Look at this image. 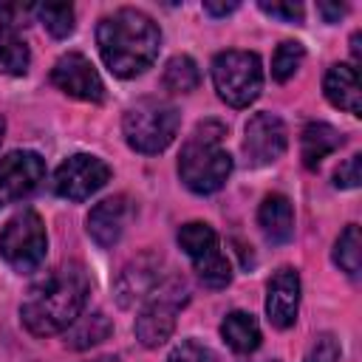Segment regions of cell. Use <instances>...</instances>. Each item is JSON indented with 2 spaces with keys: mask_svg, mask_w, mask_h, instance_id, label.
Here are the masks:
<instances>
[{
  "mask_svg": "<svg viewBox=\"0 0 362 362\" xmlns=\"http://www.w3.org/2000/svg\"><path fill=\"white\" fill-rule=\"evenodd\" d=\"M88 294H90V280L85 269L79 263H65L28 288L20 305L23 325L37 337L59 334L82 314Z\"/></svg>",
  "mask_w": 362,
  "mask_h": 362,
  "instance_id": "obj_1",
  "label": "cell"
},
{
  "mask_svg": "<svg viewBox=\"0 0 362 362\" xmlns=\"http://www.w3.org/2000/svg\"><path fill=\"white\" fill-rule=\"evenodd\" d=\"M96 45L107 71L122 79H130L144 74L156 62L161 31L150 14L139 8H119L99 20Z\"/></svg>",
  "mask_w": 362,
  "mask_h": 362,
  "instance_id": "obj_2",
  "label": "cell"
},
{
  "mask_svg": "<svg viewBox=\"0 0 362 362\" xmlns=\"http://www.w3.org/2000/svg\"><path fill=\"white\" fill-rule=\"evenodd\" d=\"M223 124L218 122H201L192 136L184 141L178 156V175L187 189L198 195L218 192L229 173H232V156L223 150Z\"/></svg>",
  "mask_w": 362,
  "mask_h": 362,
  "instance_id": "obj_3",
  "label": "cell"
},
{
  "mask_svg": "<svg viewBox=\"0 0 362 362\" xmlns=\"http://www.w3.org/2000/svg\"><path fill=\"white\" fill-rule=\"evenodd\" d=\"M178 124H181V113L173 102L158 99V96H144L124 110L122 133H124V141L136 153L153 156L173 144Z\"/></svg>",
  "mask_w": 362,
  "mask_h": 362,
  "instance_id": "obj_4",
  "label": "cell"
},
{
  "mask_svg": "<svg viewBox=\"0 0 362 362\" xmlns=\"http://www.w3.org/2000/svg\"><path fill=\"white\" fill-rule=\"evenodd\" d=\"M187 300H189V286L184 277H170L158 283L147 294L144 308L136 317V325H133L136 339L144 348H158L161 342H167L170 334L175 331V317L187 305Z\"/></svg>",
  "mask_w": 362,
  "mask_h": 362,
  "instance_id": "obj_5",
  "label": "cell"
},
{
  "mask_svg": "<svg viewBox=\"0 0 362 362\" xmlns=\"http://www.w3.org/2000/svg\"><path fill=\"white\" fill-rule=\"evenodd\" d=\"M48 252L45 223L34 209H23L0 229V257L20 274H31L42 266Z\"/></svg>",
  "mask_w": 362,
  "mask_h": 362,
  "instance_id": "obj_6",
  "label": "cell"
},
{
  "mask_svg": "<svg viewBox=\"0 0 362 362\" xmlns=\"http://www.w3.org/2000/svg\"><path fill=\"white\" fill-rule=\"evenodd\" d=\"M212 82L218 96L232 107H246L260 96L263 65L252 51H221L212 59Z\"/></svg>",
  "mask_w": 362,
  "mask_h": 362,
  "instance_id": "obj_7",
  "label": "cell"
},
{
  "mask_svg": "<svg viewBox=\"0 0 362 362\" xmlns=\"http://www.w3.org/2000/svg\"><path fill=\"white\" fill-rule=\"evenodd\" d=\"M178 243L187 252V257L192 260L195 274L201 277V283L206 288H223L232 280V266L226 260V255L221 252V240L215 235V229L204 221H189L178 229Z\"/></svg>",
  "mask_w": 362,
  "mask_h": 362,
  "instance_id": "obj_8",
  "label": "cell"
},
{
  "mask_svg": "<svg viewBox=\"0 0 362 362\" xmlns=\"http://www.w3.org/2000/svg\"><path fill=\"white\" fill-rule=\"evenodd\" d=\"M107 178H110V167L99 156L74 153L57 167L54 189H57V195H62L68 201H85L96 189H102L107 184Z\"/></svg>",
  "mask_w": 362,
  "mask_h": 362,
  "instance_id": "obj_9",
  "label": "cell"
},
{
  "mask_svg": "<svg viewBox=\"0 0 362 362\" xmlns=\"http://www.w3.org/2000/svg\"><path fill=\"white\" fill-rule=\"evenodd\" d=\"M45 178V161L34 150H14L0 158V206L28 198Z\"/></svg>",
  "mask_w": 362,
  "mask_h": 362,
  "instance_id": "obj_10",
  "label": "cell"
},
{
  "mask_svg": "<svg viewBox=\"0 0 362 362\" xmlns=\"http://www.w3.org/2000/svg\"><path fill=\"white\" fill-rule=\"evenodd\" d=\"M51 82L74 96V99H82V102H102L105 99V85L96 74V68L90 65V59L79 51H71V54H62L54 68H51Z\"/></svg>",
  "mask_w": 362,
  "mask_h": 362,
  "instance_id": "obj_11",
  "label": "cell"
},
{
  "mask_svg": "<svg viewBox=\"0 0 362 362\" xmlns=\"http://www.w3.org/2000/svg\"><path fill=\"white\" fill-rule=\"evenodd\" d=\"M286 153V124L274 113H255L246 122L243 156L252 167H266Z\"/></svg>",
  "mask_w": 362,
  "mask_h": 362,
  "instance_id": "obj_12",
  "label": "cell"
},
{
  "mask_svg": "<svg viewBox=\"0 0 362 362\" xmlns=\"http://www.w3.org/2000/svg\"><path fill=\"white\" fill-rule=\"evenodd\" d=\"M300 308V274L283 266L266 283V317L274 328H291Z\"/></svg>",
  "mask_w": 362,
  "mask_h": 362,
  "instance_id": "obj_13",
  "label": "cell"
},
{
  "mask_svg": "<svg viewBox=\"0 0 362 362\" xmlns=\"http://www.w3.org/2000/svg\"><path fill=\"white\" fill-rule=\"evenodd\" d=\"M130 215H133V204L127 195L105 198L88 212V235L93 238V243L99 249H110L124 235Z\"/></svg>",
  "mask_w": 362,
  "mask_h": 362,
  "instance_id": "obj_14",
  "label": "cell"
},
{
  "mask_svg": "<svg viewBox=\"0 0 362 362\" xmlns=\"http://www.w3.org/2000/svg\"><path fill=\"white\" fill-rule=\"evenodd\" d=\"M161 283V257L156 255H141L136 260H130L119 280H116V300L119 305H133L147 300V294Z\"/></svg>",
  "mask_w": 362,
  "mask_h": 362,
  "instance_id": "obj_15",
  "label": "cell"
},
{
  "mask_svg": "<svg viewBox=\"0 0 362 362\" xmlns=\"http://www.w3.org/2000/svg\"><path fill=\"white\" fill-rule=\"evenodd\" d=\"M322 90H325V99L351 113V116H362V90H359V74L354 65H331L325 79H322Z\"/></svg>",
  "mask_w": 362,
  "mask_h": 362,
  "instance_id": "obj_16",
  "label": "cell"
},
{
  "mask_svg": "<svg viewBox=\"0 0 362 362\" xmlns=\"http://www.w3.org/2000/svg\"><path fill=\"white\" fill-rule=\"evenodd\" d=\"M257 223L266 235V240L272 243H286L294 235V209L291 201L280 192H272L263 198L260 209H257Z\"/></svg>",
  "mask_w": 362,
  "mask_h": 362,
  "instance_id": "obj_17",
  "label": "cell"
},
{
  "mask_svg": "<svg viewBox=\"0 0 362 362\" xmlns=\"http://www.w3.org/2000/svg\"><path fill=\"white\" fill-rule=\"evenodd\" d=\"M342 133L325 122H311L305 124L303 130V139H300V153H303V164L308 170H314L322 158H328L339 144H342Z\"/></svg>",
  "mask_w": 362,
  "mask_h": 362,
  "instance_id": "obj_18",
  "label": "cell"
},
{
  "mask_svg": "<svg viewBox=\"0 0 362 362\" xmlns=\"http://www.w3.org/2000/svg\"><path fill=\"white\" fill-rule=\"evenodd\" d=\"M113 325L110 320L102 314V311H93V314H79L68 328H65V345L74 348V351H85L90 345H99L110 337Z\"/></svg>",
  "mask_w": 362,
  "mask_h": 362,
  "instance_id": "obj_19",
  "label": "cell"
},
{
  "mask_svg": "<svg viewBox=\"0 0 362 362\" xmlns=\"http://www.w3.org/2000/svg\"><path fill=\"white\" fill-rule=\"evenodd\" d=\"M221 337L223 342L238 351V354H252L257 345H260V325L252 314L246 311H232L223 317L221 322Z\"/></svg>",
  "mask_w": 362,
  "mask_h": 362,
  "instance_id": "obj_20",
  "label": "cell"
},
{
  "mask_svg": "<svg viewBox=\"0 0 362 362\" xmlns=\"http://www.w3.org/2000/svg\"><path fill=\"white\" fill-rule=\"evenodd\" d=\"M28 62H31V54L25 40L11 25H0V74L23 76L28 71Z\"/></svg>",
  "mask_w": 362,
  "mask_h": 362,
  "instance_id": "obj_21",
  "label": "cell"
},
{
  "mask_svg": "<svg viewBox=\"0 0 362 362\" xmlns=\"http://www.w3.org/2000/svg\"><path fill=\"white\" fill-rule=\"evenodd\" d=\"M334 263H337L351 280L359 277V266H362V238H359V226H356V223H348V226L342 229V235L337 238V243H334Z\"/></svg>",
  "mask_w": 362,
  "mask_h": 362,
  "instance_id": "obj_22",
  "label": "cell"
},
{
  "mask_svg": "<svg viewBox=\"0 0 362 362\" xmlns=\"http://www.w3.org/2000/svg\"><path fill=\"white\" fill-rule=\"evenodd\" d=\"M201 82V74H198V65L192 57L187 54H178L167 62L164 68V76H161V85L170 90V93H189L195 90Z\"/></svg>",
  "mask_w": 362,
  "mask_h": 362,
  "instance_id": "obj_23",
  "label": "cell"
},
{
  "mask_svg": "<svg viewBox=\"0 0 362 362\" xmlns=\"http://www.w3.org/2000/svg\"><path fill=\"white\" fill-rule=\"evenodd\" d=\"M34 11H37L40 23L48 28V34L57 37V40L68 37L74 31V25H76L74 6H68V3H45V6H37Z\"/></svg>",
  "mask_w": 362,
  "mask_h": 362,
  "instance_id": "obj_24",
  "label": "cell"
},
{
  "mask_svg": "<svg viewBox=\"0 0 362 362\" xmlns=\"http://www.w3.org/2000/svg\"><path fill=\"white\" fill-rule=\"evenodd\" d=\"M303 59H305V48L300 42H294V40L280 42L277 51H274V57H272V76L277 82H288L300 71Z\"/></svg>",
  "mask_w": 362,
  "mask_h": 362,
  "instance_id": "obj_25",
  "label": "cell"
},
{
  "mask_svg": "<svg viewBox=\"0 0 362 362\" xmlns=\"http://www.w3.org/2000/svg\"><path fill=\"white\" fill-rule=\"evenodd\" d=\"M359 164H362V156H359V153L351 156L348 161H342L339 170L334 173V187H339V189H354V187H359V181H362Z\"/></svg>",
  "mask_w": 362,
  "mask_h": 362,
  "instance_id": "obj_26",
  "label": "cell"
},
{
  "mask_svg": "<svg viewBox=\"0 0 362 362\" xmlns=\"http://www.w3.org/2000/svg\"><path fill=\"white\" fill-rule=\"evenodd\" d=\"M337 359H339V345H337V339H334L331 334H322V337H317V342L311 345V351L305 354L303 362H337Z\"/></svg>",
  "mask_w": 362,
  "mask_h": 362,
  "instance_id": "obj_27",
  "label": "cell"
},
{
  "mask_svg": "<svg viewBox=\"0 0 362 362\" xmlns=\"http://www.w3.org/2000/svg\"><path fill=\"white\" fill-rule=\"evenodd\" d=\"M260 11L269 17H277L283 23H303V6L300 3H269L260 0Z\"/></svg>",
  "mask_w": 362,
  "mask_h": 362,
  "instance_id": "obj_28",
  "label": "cell"
},
{
  "mask_svg": "<svg viewBox=\"0 0 362 362\" xmlns=\"http://www.w3.org/2000/svg\"><path fill=\"white\" fill-rule=\"evenodd\" d=\"M167 362H209V354L195 339H184L181 345H175Z\"/></svg>",
  "mask_w": 362,
  "mask_h": 362,
  "instance_id": "obj_29",
  "label": "cell"
},
{
  "mask_svg": "<svg viewBox=\"0 0 362 362\" xmlns=\"http://www.w3.org/2000/svg\"><path fill=\"white\" fill-rule=\"evenodd\" d=\"M238 8V3L232 0V3H204V11L206 14H212V17H223V14H229V11H235Z\"/></svg>",
  "mask_w": 362,
  "mask_h": 362,
  "instance_id": "obj_30",
  "label": "cell"
},
{
  "mask_svg": "<svg viewBox=\"0 0 362 362\" xmlns=\"http://www.w3.org/2000/svg\"><path fill=\"white\" fill-rule=\"evenodd\" d=\"M317 11L328 20V23H337L342 14H345V6H328V3H317Z\"/></svg>",
  "mask_w": 362,
  "mask_h": 362,
  "instance_id": "obj_31",
  "label": "cell"
},
{
  "mask_svg": "<svg viewBox=\"0 0 362 362\" xmlns=\"http://www.w3.org/2000/svg\"><path fill=\"white\" fill-rule=\"evenodd\" d=\"M351 51H354V62H359V34L351 37Z\"/></svg>",
  "mask_w": 362,
  "mask_h": 362,
  "instance_id": "obj_32",
  "label": "cell"
},
{
  "mask_svg": "<svg viewBox=\"0 0 362 362\" xmlns=\"http://www.w3.org/2000/svg\"><path fill=\"white\" fill-rule=\"evenodd\" d=\"M93 362H119L116 356H99V359H93Z\"/></svg>",
  "mask_w": 362,
  "mask_h": 362,
  "instance_id": "obj_33",
  "label": "cell"
},
{
  "mask_svg": "<svg viewBox=\"0 0 362 362\" xmlns=\"http://www.w3.org/2000/svg\"><path fill=\"white\" fill-rule=\"evenodd\" d=\"M3 133H6V122H3V116H0V141H3Z\"/></svg>",
  "mask_w": 362,
  "mask_h": 362,
  "instance_id": "obj_34",
  "label": "cell"
},
{
  "mask_svg": "<svg viewBox=\"0 0 362 362\" xmlns=\"http://www.w3.org/2000/svg\"><path fill=\"white\" fill-rule=\"evenodd\" d=\"M263 362H277V359H263Z\"/></svg>",
  "mask_w": 362,
  "mask_h": 362,
  "instance_id": "obj_35",
  "label": "cell"
}]
</instances>
